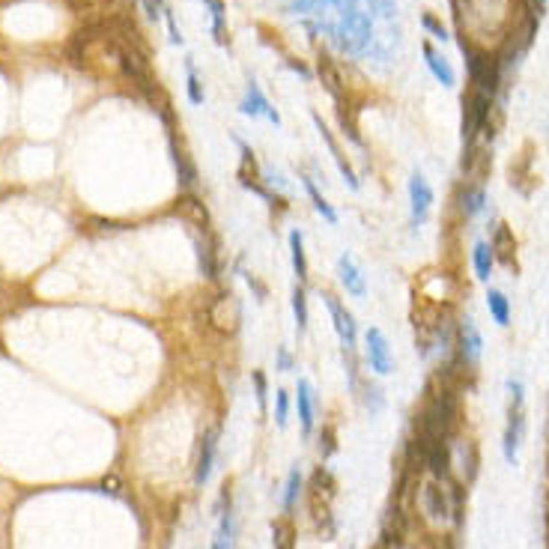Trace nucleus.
Instances as JSON below:
<instances>
[{
    "label": "nucleus",
    "instance_id": "nucleus-1",
    "mask_svg": "<svg viewBox=\"0 0 549 549\" xmlns=\"http://www.w3.org/2000/svg\"><path fill=\"white\" fill-rule=\"evenodd\" d=\"M526 389H522V379L510 377L507 379V427H505V460L507 463H517V451L522 442V430H526Z\"/></svg>",
    "mask_w": 549,
    "mask_h": 549
},
{
    "label": "nucleus",
    "instance_id": "nucleus-2",
    "mask_svg": "<svg viewBox=\"0 0 549 549\" xmlns=\"http://www.w3.org/2000/svg\"><path fill=\"white\" fill-rule=\"evenodd\" d=\"M421 507L433 522H448L457 514V490L451 486V478L439 481L430 478L421 486Z\"/></svg>",
    "mask_w": 549,
    "mask_h": 549
},
{
    "label": "nucleus",
    "instance_id": "nucleus-3",
    "mask_svg": "<svg viewBox=\"0 0 549 549\" xmlns=\"http://www.w3.org/2000/svg\"><path fill=\"white\" fill-rule=\"evenodd\" d=\"M490 114H493V96L472 90L463 99V141H466V146L478 144V134L484 132L486 122H490Z\"/></svg>",
    "mask_w": 549,
    "mask_h": 549
},
{
    "label": "nucleus",
    "instance_id": "nucleus-4",
    "mask_svg": "<svg viewBox=\"0 0 549 549\" xmlns=\"http://www.w3.org/2000/svg\"><path fill=\"white\" fill-rule=\"evenodd\" d=\"M481 349H484V338L475 326L472 317H463L457 322V338H454V361L463 370H475L478 358H481Z\"/></svg>",
    "mask_w": 549,
    "mask_h": 549
},
{
    "label": "nucleus",
    "instance_id": "nucleus-5",
    "mask_svg": "<svg viewBox=\"0 0 549 549\" xmlns=\"http://www.w3.org/2000/svg\"><path fill=\"white\" fill-rule=\"evenodd\" d=\"M365 361L377 377H389L394 370V355H391L389 338H385L382 329H377V326H370L365 332Z\"/></svg>",
    "mask_w": 549,
    "mask_h": 549
},
{
    "label": "nucleus",
    "instance_id": "nucleus-6",
    "mask_svg": "<svg viewBox=\"0 0 549 549\" xmlns=\"http://www.w3.org/2000/svg\"><path fill=\"white\" fill-rule=\"evenodd\" d=\"M430 206H433V189H430V182L424 179V173L415 170L409 177V209H412V227L415 230L427 221Z\"/></svg>",
    "mask_w": 549,
    "mask_h": 549
},
{
    "label": "nucleus",
    "instance_id": "nucleus-7",
    "mask_svg": "<svg viewBox=\"0 0 549 549\" xmlns=\"http://www.w3.org/2000/svg\"><path fill=\"white\" fill-rule=\"evenodd\" d=\"M209 322L218 332L233 334L236 329H239V322H242L239 298H236V296H218L215 302H212V308H209Z\"/></svg>",
    "mask_w": 549,
    "mask_h": 549
},
{
    "label": "nucleus",
    "instance_id": "nucleus-8",
    "mask_svg": "<svg viewBox=\"0 0 549 549\" xmlns=\"http://www.w3.org/2000/svg\"><path fill=\"white\" fill-rule=\"evenodd\" d=\"M239 111H242L245 117H251V120L266 117L269 122H274V126H281V114L272 108V102L263 96V90H260V87H257L254 81H248V87H245V99H242Z\"/></svg>",
    "mask_w": 549,
    "mask_h": 549
},
{
    "label": "nucleus",
    "instance_id": "nucleus-9",
    "mask_svg": "<svg viewBox=\"0 0 549 549\" xmlns=\"http://www.w3.org/2000/svg\"><path fill=\"white\" fill-rule=\"evenodd\" d=\"M490 248H493V257L496 263H502L507 269H514V257H517V239H514V230L507 227L505 221H498L493 227V236H490Z\"/></svg>",
    "mask_w": 549,
    "mask_h": 549
},
{
    "label": "nucleus",
    "instance_id": "nucleus-10",
    "mask_svg": "<svg viewBox=\"0 0 549 549\" xmlns=\"http://www.w3.org/2000/svg\"><path fill=\"white\" fill-rule=\"evenodd\" d=\"M314 122H317V129H320V137L326 141V146H329V153H332V158H334V165H338V170H341V177L346 179V185L353 191H358L361 189V182H358V177H355V170H353V165L346 161V156H343V149L338 146V141L332 137V132H329V126L320 120V114H314Z\"/></svg>",
    "mask_w": 549,
    "mask_h": 549
},
{
    "label": "nucleus",
    "instance_id": "nucleus-11",
    "mask_svg": "<svg viewBox=\"0 0 549 549\" xmlns=\"http://www.w3.org/2000/svg\"><path fill=\"white\" fill-rule=\"evenodd\" d=\"M338 278H341V286L353 298H365L367 296V281H365V274H361V269L353 263V257H349V254H343L338 260Z\"/></svg>",
    "mask_w": 549,
    "mask_h": 549
},
{
    "label": "nucleus",
    "instance_id": "nucleus-12",
    "mask_svg": "<svg viewBox=\"0 0 549 549\" xmlns=\"http://www.w3.org/2000/svg\"><path fill=\"white\" fill-rule=\"evenodd\" d=\"M317 72H320V81H322V87L329 90V96H332L338 105H343L346 84H343V78H341V69L334 66V60H332L329 54H320V60H317Z\"/></svg>",
    "mask_w": 549,
    "mask_h": 549
},
{
    "label": "nucleus",
    "instance_id": "nucleus-13",
    "mask_svg": "<svg viewBox=\"0 0 549 549\" xmlns=\"http://www.w3.org/2000/svg\"><path fill=\"white\" fill-rule=\"evenodd\" d=\"M215 448H218V427H212L203 442H201V451H197V466H194V484L203 486L212 475V463H215Z\"/></svg>",
    "mask_w": 549,
    "mask_h": 549
},
{
    "label": "nucleus",
    "instance_id": "nucleus-14",
    "mask_svg": "<svg viewBox=\"0 0 549 549\" xmlns=\"http://www.w3.org/2000/svg\"><path fill=\"white\" fill-rule=\"evenodd\" d=\"M296 409H298V421H302L305 436L314 433V389L310 382L302 377L296 382Z\"/></svg>",
    "mask_w": 549,
    "mask_h": 549
},
{
    "label": "nucleus",
    "instance_id": "nucleus-15",
    "mask_svg": "<svg viewBox=\"0 0 549 549\" xmlns=\"http://www.w3.org/2000/svg\"><path fill=\"white\" fill-rule=\"evenodd\" d=\"M457 203H460V212H463V218H475L484 212L486 206V185H460V194H457Z\"/></svg>",
    "mask_w": 549,
    "mask_h": 549
},
{
    "label": "nucleus",
    "instance_id": "nucleus-16",
    "mask_svg": "<svg viewBox=\"0 0 549 549\" xmlns=\"http://www.w3.org/2000/svg\"><path fill=\"white\" fill-rule=\"evenodd\" d=\"M421 51H424V63H427V69L433 72V78L439 81L442 87H454V69H451V63H448V60L436 51V48L430 45V42H424L421 45Z\"/></svg>",
    "mask_w": 549,
    "mask_h": 549
},
{
    "label": "nucleus",
    "instance_id": "nucleus-17",
    "mask_svg": "<svg viewBox=\"0 0 549 549\" xmlns=\"http://www.w3.org/2000/svg\"><path fill=\"white\" fill-rule=\"evenodd\" d=\"M298 179H302V189H305V194L310 197V203H314L317 215H322V221H326V224H332V227H334V224H338V212H334V206L326 201V197L320 194L317 182L310 179V177H298Z\"/></svg>",
    "mask_w": 549,
    "mask_h": 549
},
{
    "label": "nucleus",
    "instance_id": "nucleus-18",
    "mask_svg": "<svg viewBox=\"0 0 549 549\" xmlns=\"http://www.w3.org/2000/svg\"><path fill=\"white\" fill-rule=\"evenodd\" d=\"M472 266H475V278L478 281H490L493 278L496 257H493L490 242H475V248H472Z\"/></svg>",
    "mask_w": 549,
    "mask_h": 549
},
{
    "label": "nucleus",
    "instance_id": "nucleus-19",
    "mask_svg": "<svg viewBox=\"0 0 549 549\" xmlns=\"http://www.w3.org/2000/svg\"><path fill=\"white\" fill-rule=\"evenodd\" d=\"M290 260L298 284L308 281V254H305V236L302 230H290Z\"/></svg>",
    "mask_w": 549,
    "mask_h": 549
},
{
    "label": "nucleus",
    "instance_id": "nucleus-20",
    "mask_svg": "<svg viewBox=\"0 0 549 549\" xmlns=\"http://www.w3.org/2000/svg\"><path fill=\"white\" fill-rule=\"evenodd\" d=\"M451 451H457V457H460L457 469H460V475H463V481L472 484L478 475V448H475V442H463V445L451 448Z\"/></svg>",
    "mask_w": 549,
    "mask_h": 549
},
{
    "label": "nucleus",
    "instance_id": "nucleus-21",
    "mask_svg": "<svg viewBox=\"0 0 549 549\" xmlns=\"http://www.w3.org/2000/svg\"><path fill=\"white\" fill-rule=\"evenodd\" d=\"M486 310L496 320V326H502V329L510 326V298L502 290H486Z\"/></svg>",
    "mask_w": 549,
    "mask_h": 549
},
{
    "label": "nucleus",
    "instance_id": "nucleus-22",
    "mask_svg": "<svg viewBox=\"0 0 549 549\" xmlns=\"http://www.w3.org/2000/svg\"><path fill=\"white\" fill-rule=\"evenodd\" d=\"M355 394L361 397V403H365V409L370 412V415H379V412L385 409V394H382L379 385H373V382H361Z\"/></svg>",
    "mask_w": 549,
    "mask_h": 549
},
{
    "label": "nucleus",
    "instance_id": "nucleus-23",
    "mask_svg": "<svg viewBox=\"0 0 549 549\" xmlns=\"http://www.w3.org/2000/svg\"><path fill=\"white\" fill-rule=\"evenodd\" d=\"M293 317H296V332L305 334L308 332V293H305V284L293 286Z\"/></svg>",
    "mask_w": 549,
    "mask_h": 549
},
{
    "label": "nucleus",
    "instance_id": "nucleus-24",
    "mask_svg": "<svg viewBox=\"0 0 549 549\" xmlns=\"http://www.w3.org/2000/svg\"><path fill=\"white\" fill-rule=\"evenodd\" d=\"M185 90H189L191 105H203V87H201V78H197V66L191 57L185 60Z\"/></svg>",
    "mask_w": 549,
    "mask_h": 549
},
{
    "label": "nucleus",
    "instance_id": "nucleus-25",
    "mask_svg": "<svg viewBox=\"0 0 549 549\" xmlns=\"http://www.w3.org/2000/svg\"><path fill=\"white\" fill-rule=\"evenodd\" d=\"M361 4H365V9L370 12L373 18H379L385 24L397 18V4H394V0H361Z\"/></svg>",
    "mask_w": 549,
    "mask_h": 549
},
{
    "label": "nucleus",
    "instance_id": "nucleus-26",
    "mask_svg": "<svg viewBox=\"0 0 549 549\" xmlns=\"http://www.w3.org/2000/svg\"><path fill=\"white\" fill-rule=\"evenodd\" d=\"M233 543V514H230V507L221 514V526L215 531V541H212V549H230Z\"/></svg>",
    "mask_w": 549,
    "mask_h": 549
},
{
    "label": "nucleus",
    "instance_id": "nucleus-27",
    "mask_svg": "<svg viewBox=\"0 0 549 549\" xmlns=\"http://www.w3.org/2000/svg\"><path fill=\"white\" fill-rule=\"evenodd\" d=\"M272 549H293V529L286 519L272 522Z\"/></svg>",
    "mask_w": 549,
    "mask_h": 549
},
{
    "label": "nucleus",
    "instance_id": "nucleus-28",
    "mask_svg": "<svg viewBox=\"0 0 549 549\" xmlns=\"http://www.w3.org/2000/svg\"><path fill=\"white\" fill-rule=\"evenodd\" d=\"M203 4L209 6V15H212V36H215V42L224 45L227 39H224V4L221 0H203Z\"/></svg>",
    "mask_w": 549,
    "mask_h": 549
},
{
    "label": "nucleus",
    "instance_id": "nucleus-29",
    "mask_svg": "<svg viewBox=\"0 0 549 549\" xmlns=\"http://www.w3.org/2000/svg\"><path fill=\"white\" fill-rule=\"evenodd\" d=\"M298 493H302V472L293 469L290 478H286V490H284V510H293Z\"/></svg>",
    "mask_w": 549,
    "mask_h": 549
},
{
    "label": "nucleus",
    "instance_id": "nucleus-30",
    "mask_svg": "<svg viewBox=\"0 0 549 549\" xmlns=\"http://www.w3.org/2000/svg\"><path fill=\"white\" fill-rule=\"evenodd\" d=\"M421 27L427 30L433 39H439V42H448V39H451V36H448V30H445V24L436 18L433 12H424V15H421Z\"/></svg>",
    "mask_w": 549,
    "mask_h": 549
},
{
    "label": "nucleus",
    "instance_id": "nucleus-31",
    "mask_svg": "<svg viewBox=\"0 0 549 549\" xmlns=\"http://www.w3.org/2000/svg\"><path fill=\"white\" fill-rule=\"evenodd\" d=\"M286 418H290V394L284 389L274 391V424L278 427H286Z\"/></svg>",
    "mask_w": 549,
    "mask_h": 549
},
{
    "label": "nucleus",
    "instance_id": "nucleus-32",
    "mask_svg": "<svg viewBox=\"0 0 549 549\" xmlns=\"http://www.w3.org/2000/svg\"><path fill=\"white\" fill-rule=\"evenodd\" d=\"M173 161H177V168H179V179H182L185 189H189V185H194L197 173H194V165L189 161V156H185V153H177V149H173Z\"/></svg>",
    "mask_w": 549,
    "mask_h": 549
},
{
    "label": "nucleus",
    "instance_id": "nucleus-33",
    "mask_svg": "<svg viewBox=\"0 0 549 549\" xmlns=\"http://www.w3.org/2000/svg\"><path fill=\"white\" fill-rule=\"evenodd\" d=\"M251 379H254V389H257V403H260V412H266V403H269L266 373H263V370H254V373H251Z\"/></svg>",
    "mask_w": 549,
    "mask_h": 549
},
{
    "label": "nucleus",
    "instance_id": "nucleus-34",
    "mask_svg": "<svg viewBox=\"0 0 549 549\" xmlns=\"http://www.w3.org/2000/svg\"><path fill=\"white\" fill-rule=\"evenodd\" d=\"M274 355H278V361H274V370H278V373L293 370V355H290V349H286V346H278V349H274Z\"/></svg>",
    "mask_w": 549,
    "mask_h": 549
},
{
    "label": "nucleus",
    "instance_id": "nucleus-35",
    "mask_svg": "<svg viewBox=\"0 0 549 549\" xmlns=\"http://www.w3.org/2000/svg\"><path fill=\"white\" fill-rule=\"evenodd\" d=\"M144 9H146V15L153 21L165 18V4H161V0H144Z\"/></svg>",
    "mask_w": 549,
    "mask_h": 549
},
{
    "label": "nucleus",
    "instance_id": "nucleus-36",
    "mask_svg": "<svg viewBox=\"0 0 549 549\" xmlns=\"http://www.w3.org/2000/svg\"><path fill=\"white\" fill-rule=\"evenodd\" d=\"M245 281H248V284H251V286H254V293H257V298H266V286H263V284H260V281L254 278V274H245Z\"/></svg>",
    "mask_w": 549,
    "mask_h": 549
}]
</instances>
